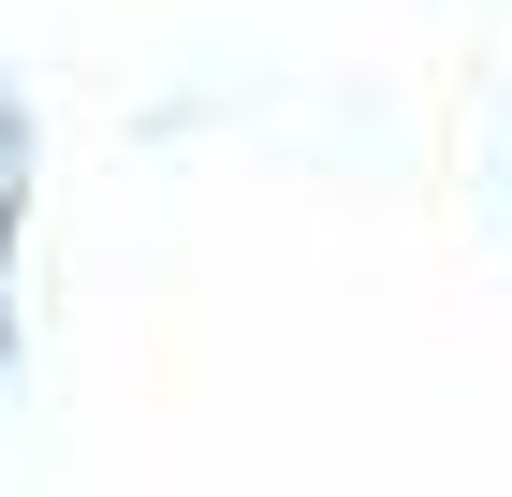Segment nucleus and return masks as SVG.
<instances>
[{"instance_id":"1","label":"nucleus","mask_w":512,"mask_h":497,"mask_svg":"<svg viewBox=\"0 0 512 497\" xmlns=\"http://www.w3.org/2000/svg\"><path fill=\"white\" fill-rule=\"evenodd\" d=\"M0 132H15V117H0Z\"/></svg>"}]
</instances>
